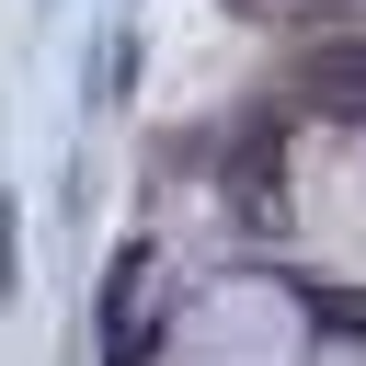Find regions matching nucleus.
Instances as JSON below:
<instances>
[{
  "label": "nucleus",
  "mask_w": 366,
  "mask_h": 366,
  "mask_svg": "<svg viewBox=\"0 0 366 366\" xmlns=\"http://www.w3.org/2000/svg\"><path fill=\"white\" fill-rule=\"evenodd\" d=\"M183 366H297V309L274 286H217L183 320Z\"/></svg>",
  "instance_id": "nucleus-1"
}]
</instances>
